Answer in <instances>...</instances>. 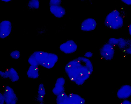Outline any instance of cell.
<instances>
[{
  "mask_svg": "<svg viewBox=\"0 0 131 104\" xmlns=\"http://www.w3.org/2000/svg\"><path fill=\"white\" fill-rule=\"evenodd\" d=\"M124 51L127 54H130L131 53V46H128L127 48H126Z\"/></svg>",
  "mask_w": 131,
  "mask_h": 104,
  "instance_id": "23",
  "label": "cell"
},
{
  "mask_svg": "<svg viewBox=\"0 0 131 104\" xmlns=\"http://www.w3.org/2000/svg\"><path fill=\"white\" fill-rule=\"evenodd\" d=\"M131 94V86L128 85H125L122 86L118 90L117 92L118 97L121 99L128 98L130 96Z\"/></svg>",
  "mask_w": 131,
  "mask_h": 104,
  "instance_id": "12",
  "label": "cell"
},
{
  "mask_svg": "<svg viewBox=\"0 0 131 104\" xmlns=\"http://www.w3.org/2000/svg\"><path fill=\"white\" fill-rule=\"evenodd\" d=\"M105 25L109 28L116 30L123 26L124 21L120 12L117 10H113L106 16L104 20Z\"/></svg>",
  "mask_w": 131,
  "mask_h": 104,
  "instance_id": "3",
  "label": "cell"
},
{
  "mask_svg": "<svg viewBox=\"0 0 131 104\" xmlns=\"http://www.w3.org/2000/svg\"><path fill=\"white\" fill-rule=\"evenodd\" d=\"M65 83V79L63 77L59 78L57 80L54 87L52 90L53 93L55 95L58 96L64 93Z\"/></svg>",
  "mask_w": 131,
  "mask_h": 104,
  "instance_id": "11",
  "label": "cell"
},
{
  "mask_svg": "<svg viewBox=\"0 0 131 104\" xmlns=\"http://www.w3.org/2000/svg\"><path fill=\"white\" fill-rule=\"evenodd\" d=\"M3 95L6 104H16L18 99L13 89L8 86H6Z\"/></svg>",
  "mask_w": 131,
  "mask_h": 104,
  "instance_id": "6",
  "label": "cell"
},
{
  "mask_svg": "<svg viewBox=\"0 0 131 104\" xmlns=\"http://www.w3.org/2000/svg\"><path fill=\"white\" fill-rule=\"evenodd\" d=\"M10 55L12 58L15 59H18L20 56V52L18 50H15L12 51Z\"/></svg>",
  "mask_w": 131,
  "mask_h": 104,
  "instance_id": "18",
  "label": "cell"
},
{
  "mask_svg": "<svg viewBox=\"0 0 131 104\" xmlns=\"http://www.w3.org/2000/svg\"><path fill=\"white\" fill-rule=\"evenodd\" d=\"M51 12L56 17L60 18L62 17L65 14V9L59 5H51L50 7Z\"/></svg>",
  "mask_w": 131,
  "mask_h": 104,
  "instance_id": "13",
  "label": "cell"
},
{
  "mask_svg": "<svg viewBox=\"0 0 131 104\" xmlns=\"http://www.w3.org/2000/svg\"><path fill=\"white\" fill-rule=\"evenodd\" d=\"M28 5L30 8L38 9L39 6V2L37 0H31L29 2Z\"/></svg>",
  "mask_w": 131,
  "mask_h": 104,
  "instance_id": "17",
  "label": "cell"
},
{
  "mask_svg": "<svg viewBox=\"0 0 131 104\" xmlns=\"http://www.w3.org/2000/svg\"><path fill=\"white\" fill-rule=\"evenodd\" d=\"M128 30L129 33L130 35L131 34V26L130 24L129 26L128 27Z\"/></svg>",
  "mask_w": 131,
  "mask_h": 104,
  "instance_id": "26",
  "label": "cell"
},
{
  "mask_svg": "<svg viewBox=\"0 0 131 104\" xmlns=\"http://www.w3.org/2000/svg\"><path fill=\"white\" fill-rule=\"evenodd\" d=\"M61 1L59 0H50V5H59L60 4Z\"/></svg>",
  "mask_w": 131,
  "mask_h": 104,
  "instance_id": "20",
  "label": "cell"
},
{
  "mask_svg": "<svg viewBox=\"0 0 131 104\" xmlns=\"http://www.w3.org/2000/svg\"><path fill=\"white\" fill-rule=\"evenodd\" d=\"M118 42V39L113 38H110L108 40V43L113 46L117 45Z\"/></svg>",
  "mask_w": 131,
  "mask_h": 104,
  "instance_id": "19",
  "label": "cell"
},
{
  "mask_svg": "<svg viewBox=\"0 0 131 104\" xmlns=\"http://www.w3.org/2000/svg\"><path fill=\"white\" fill-rule=\"evenodd\" d=\"M12 29V24L9 21L4 20L0 23V38L4 39L10 34Z\"/></svg>",
  "mask_w": 131,
  "mask_h": 104,
  "instance_id": "8",
  "label": "cell"
},
{
  "mask_svg": "<svg viewBox=\"0 0 131 104\" xmlns=\"http://www.w3.org/2000/svg\"><path fill=\"white\" fill-rule=\"evenodd\" d=\"M1 1H4V2H9V1H10L11 0H1Z\"/></svg>",
  "mask_w": 131,
  "mask_h": 104,
  "instance_id": "27",
  "label": "cell"
},
{
  "mask_svg": "<svg viewBox=\"0 0 131 104\" xmlns=\"http://www.w3.org/2000/svg\"><path fill=\"white\" fill-rule=\"evenodd\" d=\"M38 93L37 100L39 102L42 103L46 94L45 87L43 84L41 83L39 85Z\"/></svg>",
  "mask_w": 131,
  "mask_h": 104,
  "instance_id": "15",
  "label": "cell"
},
{
  "mask_svg": "<svg viewBox=\"0 0 131 104\" xmlns=\"http://www.w3.org/2000/svg\"><path fill=\"white\" fill-rule=\"evenodd\" d=\"M78 48L77 44L72 40H69L62 44L60 46V50L66 54H71L74 52Z\"/></svg>",
  "mask_w": 131,
  "mask_h": 104,
  "instance_id": "7",
  "label": "cell"
},
{
  "mask_svg": "<svg viewBox=\"0 0 131 104\" xmlns=\"http://www.w3.org/2000/svg\"><path fill=\"white\" fill-rule=\"evenodd\" d=\"M117 45L120 48L123 50L124 49H125L127 46V41L123 38H119L118 39V42Z\"/></svg>",
  "mask_w": 131,
  "mask_h": 104,
  "instance_id": "16",
  "label": "cell"
},
{
  "mask_svg": "<svg viewBox=\"0 0 131 104\" xmlns=\"http://www.w3.org/2000/svg\"><path fill=\"white\" fill-rule=\"evenodd\" d=\"M97 22L94 19L89 18L84 20L82 23L80 28L85 31H92L94 30L97 26Z\"/></svg>",
  "mask_w": 131,
  "mask_h": 104,
  "instance_id": "9",
  "label": "cell"
},
{
  "mask_svg": "<svg viewBox=\"0 0 131 104\" xmlns=\"http://www.w3.org/2000/svg\"><path fill=\"white\" fill-rule=\"evenodd\" d=\"M122 1L127 5H131V1L130 0H122Z\"/></svg>",
  "mask_w": 131,
  "mask_h": 104,
  "instance_id": "24",
  "label": "cell"
},
{
  "mask_svg": "<svg viewBox=\"0 0 131 104\" xmlns=\"http://www.w3.org/2000/svg\"><path fill=\"white\" fill-rule=\"evenodd\" d=\"M63 93L57 96V104H84L85 100L77 94L71 93L68 95Z\"/></svg>",
  "mask_w": 131,
  "mask_h": 104,
  "instance_id": "4",
  "label": "cell"
},
{
  "mask_svg": "<svg viewBox=\"0 0 131 104\" xmlns=\"http://www.w3.org/2000/svg\"><path fill=\"white\" fill-rule=\"evenodd\" d=\"M121 104H131V102L127 100H124Z\"/></svg>",
  "mask_w": 131,
  "mask_h": 104,
  "instance_id": "25",
  "label": "cell"
},
{
  "mask_svg": "<svg viewBox=\"0 0 131 104\" xmlns=\"http://www.w3.org/2000/svg\"><path fill=\"white\" fill-rule=\"evenodd\" d=\"M0 76L5 78H9L13 82L18 81L19 78L17 73L13 68H11L4 72L0 71Z\"/></svg>",
  "mask_w": 131,
  "mask_h": 104,
  "instance_id": "10",
  "label": "cell"
},
{
  "mask_svg": "<svg viewBox=\"0 0 131 104\" xmlns=\"http://www.w3.org/2000/svg\"><path fill=\"white\" fill-rule=\"evenodd\" d=\"M65 70L70 79L78 85L83 84L93 71V64L90 60L79 57L69 62Z\"/></svg>",
  "mask_w": 131,
  "mask_h": 104,
  "instance_id": "1",
  "label": "cell"
},
{
  "mask_svg": "<svg viewBox=\"0 0 131 104\" xmlns=\"http://www.w3.org/2000/svg\"><path fill=\"white\" fill-rule=\"evenodd\" d=\"M58 59V56L54 54L37 51L30 56L28 61L31 65L37 67L41 65L50 69L54 66Z\"/></svg>",
  "mask_w": 131,
  "mask_h": 104,
  "instance_id": "2",
  "label": "cell"
},
{
  "mask_svg": "<svg viewBox=\"0 0 131 104\" xmlns=\"http://www.w3.org/2000/svg\"><path fill=\"white\" fill-rule=\"evenodd\" d=\"M38 67L30 65L28 70L27 75L28 77L30 78L36 79L39 77Z\"/></svg>",
  "mask_w": 131,
  "mask_h": 104,
  "instance_id": "14",
  "label": "cell"
},
{
  "mask_svg": "<svg viewBox=\"0 0 131 104\" xmlns=\"http://www.w3.org/2000/svg\"><path fill=\"white\" fill-rule=\"evenodd\" d=\"M93 55V53L91 51H88L84 55V56L86 58H90Z\"/></svg>",
  "mask_w": 131,
  "mask_h": 104,
  "instance_id": "21",
  "label": "cell"
},
{
  "mask_svg": "<svg viewBox=\"0 0 131 104\" xmlns=\"http://www.w3.org/2000/svg\"><path fill=\"white\" fill-rule=\"evenodd\" d=\"M100 53L101 56L106 60H109L113 58L115 53L114 47L106 43L101 48Z\"/></svg>",
  "mask_w": 131,
  "mask_h": 104,
  "instance_id": "5",
  "label": "cell"
},
{
  "mask_svg": "<svg viewBox=\"0 0 131 104\" xmlns=\"http://www.w3.org/2000/svg\"><path fill=\"white\" fill-rule=\"evenodd\" d=\"M5 102L3 95L0 93V104H4Z\"/></svg>",
  "mask_w": 131,
  "mask_h": 104,
  "instance_id": "22",
  "label": "cell"
}]
</instances>
